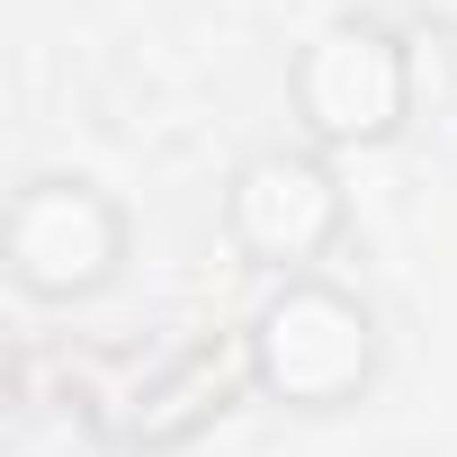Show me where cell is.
Masks as SVG:
<instances>
[{"label": "cell", "mask_w": 457, "mask_h": 457, "mask_svg": "<svg viewBox=\"0 0 457 457\" xmlns=\"http://www.w3.org/2000/svg\"><path fill=\"white\" fill-rule=\"evenodd\" d=\"M243 368H252V395L278 412H350L386 377V323L332 270L278 278L243 323Z\"/></svg>", "instance_id": "6da1fadb"}, {"label": "cell", "mask_w": 457, "mask_h": 457, "mask_svg": "<svg viewBox=\"0 0 457 457\" xmlns=\"http://www.w3.org/2000/svg\"><path fill=\"white\" fill-rule=\"evenodd\" d=\"M287 108H296V144L314 153H386L412 117V46L395 19L377 10H341L323 19L296 63H287Z\"/></svg>", "instance_id": "3957f363"}, {"label": "cell", "mask_w": 457, "mask_h": 457, "mask_svg": "<svg viewBox=\"0 0 457 457\" xmlns=\"http://www.w3.org/2000/svg\"><path fill=\"white\" fill-rule=\"evenodd\" d=\"M403 46H412V117H448L457 108V28L403 19Z\"/></svg>", "instance_id": "8992f818"}, {"label": "cell", "mask_w": 457, "mask_h": 457, "mask_svg": "<svg viewBox=\"0 0 457 457\" xmlns=\"http://www.w3.org/2000/svg\"><path fill=\"white\" fill-rule=\"evenodd\" d=\"M135 261V215L90 170H28L0 206V270L28 305H99Z\"/></svg>", "instance_id": "7a4b0ae2"}, {"label": "cell", "mask_w": 457, "mask_h": 457, "mask_svg": "<svg viewBox=\"0 0 457 457\" xmlns=\"http://www.w3.org/2000/svg\"><path fill=\"white\" fill-rule=\"evenodd\" d=\"M234 395H252V368H243V332L234 341H206V350H188L153 395H144V412H135V448H179V439H197L215 412H234Z\"/></svg>", "instance_id": "5b68a950"}, {"label": "cell", "mask_w": 457, "mask_h": 457, "mask_svg": "<svg viewBox=\"0 0 457 457\" xmlns=\"http://www.w3.org/2000/svg\"><path fill=\"white\" fill-rule=\"evenodd\" d=\"M224 243H234L243 270L261 278H314L341 234H350V188L341 162L314 144H252L234 170H224Z\"/></svg>", "instance_id": "277c9868"}]
</instances>
